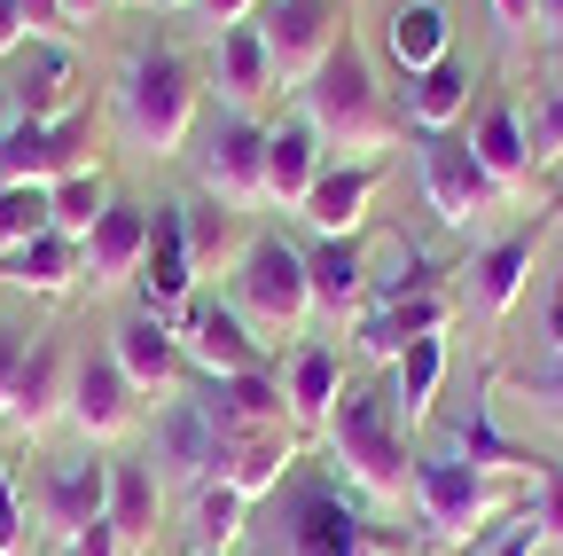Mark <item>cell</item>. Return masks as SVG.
Returning <instances> with one entry per match:
<instances>
[{"label":"cell","instance_id":"obj_1","mask_svg":"<svg viewBox=\"0 0 563 556\" xmlns=\"http://www.w3.org/2000/svg\"><path fill=\"white\" fill-rule=\"evenodd\" d=\"M321 432H329V455L344 462V478L361 486V494H376V502H399V494H407V470H415V462H407V424H399L391 392L344 384Z\"/></svg>","mask_w":563,"mask_h":556},{"label":"cell","instance_id":"obj_2","mask_svg":"<svg viewBox=\"0 0 563 556\" xmlns=\"http://www.w3.org/2000/svg\"><path fill=\"white\" fill-rule=\"evenodd\" d=\"M298 110L313 118L321 150L376 157V150L391 142V110H384V95H376V79H368V55L352 47V40H336V47L321 55V72L298 87Z\"/></svg>","mask_w":563,"mask_h":556},{"label":"cell","instance_id":"obj_3","mask_svg":"<svg viewBox=\"0 0 563 556\" xmlns=\"http://www.w3.org/2000/svg\"><path fill=\"white\" fill-rule=\"evenodd\" d=\"M196 126V72L180 47H141L118 72V133L141 157H173Z\"/></svg>","mask_w":563,"mask_h":556},{"label":"cell","instance_id":"obj_4","mask_svg":"<svg viewBox=\"0 0 563 556\" xmlns=\"http://www.w3.org/2000/svg\"><path fill=\"white\" fill-rule=\"evenodd\" d=\"M407 494H415V517H422V533H431V541H470L485 517L509 510V486L493 478V470H477V462H462L454 447L415 455Z\"/></svg>","mask_w":563,"mask_h":556},{"label":"cell","instance_id":"obj_5","mask_svg":"<svg viewBox=\"0 0 563 556\" xmlns=\"http://www.w3.org/2000/svg\"><path fill=\"white\" fill-rule=\"evenodd\" d=\"M235 314L266 321V329H298L313 314V274H306V251L282 243V236H251L243 259H235Z\"/></svg>","mask_w":563,"mask_h":556},{"label":"cell","instance_id":"obj_6","mask_svg":"<svg viewBox=\"0 0 563 556\" xmlns=\"http://www.w3.org/2000/svg\"><path fill=\"white\" fill-rule=\"evenodd\" d=\"M235 432L220 424V407H211V392L196 384V392H173L165 407H157V462L173 470V478H188V486H220L228 470H235Z\"/></svg>","mask_w":563,"mask_h":556},{"label":"cell","instance_id":"obj_7","mask_svg":"<svg viewBox=\"0 0 563 556\" xmlns=\"http://www.w3.org/2000/svg\"><path fill=\"white\" fill-rule=\"evenodd\" d=\"M415 173H422V204H431L446 228H470L477 212L501 204V181L477 165L470 133H415Z\"/></svg>","mask_w":563,"mask_h":556},{"label":"cell","instance_id":"obj_8","mask_svg":"<svg viewBox=\"0 0 563 556\" xmlns=\"http://www.w3.org/2000/svg\"><path fill=\"white\" fill-rule=\"evenodd\" d=\"M282 541H290V556H376V525L368 510L344 494L336 478H306L290 510H282Z\"/></svg>","mask_w":563,"mask_h":556},{"label":"cell","instance_id":"obj_9","mask_svg":"<svg viewBox=\"0 0 563 556\" xmlns=\"http://www.w3.org/2000/svg\"><path fill=\"white\" fill-rule=\"evenodd\" d=\"M196 181H203V196L235 204V212L266 204V126L251 110H228L203 133V150H196Z\"/></svg>","mask_w":563,"mask_h":556},{"label":"cell","instance_id":"obj_10","mask_svg":"<svg viewBox=\"0 0 563 556\" xmlns=\"http://www.w3.org/2000/svg\"><path fill=\"white\" fill-rule=\"evenodd\" d=\"M173 337H180V361H188V369H203L211 384L266 369V337H251V329H243V314H235V306H220V298H188V306H180V321H173Z\"/></svg>","mask_w":563,"mask_h":556},{"label":"cell","instance_id":"obj_11","mask_svg":"<svg viewBox=\"0 0 563 556\" xmlns=\"http://www.w3.org/2000/svg\"><path fill=\"white\" fill-rule=\"evenodd\" d=\"M79 142H87V110L0 126V188H55L63 173H79Z\"/></svg>","mask_w":563,"mask_h":556},{"label":"cell","instance_id":"obj_12","mask_svg":"<svg viewBox=\"0 0 563 556\" xmlns=\"http://www.w3.org/2000/svg\"><path fill=\"white\" fill-rule=\"evenodd\" d=\"M258 40L274 63V87H306L321 72V55L336 47V0H266Z\"/></svg>","mask_w":563,"mask_h":556},{"label":"cell","instance_id":"obj_13","mask_svg":"<svg viewBox=\"0 0 563 556\" xmlns=\"http://www.w3.org/2000/svg\"><path fill=\"white\" fill-rule=\"evenodd\" d=\"M141 314L180 321L196 291V243H188V204H150V251H141Z\"/></svg>","mask_w":563,"mask_h":556},{"label":"cell","instance_id":"obj_14","mask_svg":"<svg viewBox=\"0 0 563 556\" xmlns=\"http://www.w3.org/2000/svg\"><path fill=\"white\" fill-rule=\"evenodd\" d=\"M454 314L446 291H415V298H376L361 306V321H352V345H361V361H399L415 337H439Z\"/></svg>","mask_w":563,"mask_h":556},{"label":"cell","instance_id":"obj_15","mask_svg":"<svg viewBox=\"0 0 563 556\" xmlns=\"http://www.w3.org/2000/svg\"><path fill=\"white\" fill-rule=\"evenodd\" d=\"M63 392H70V353H63L55 337H32V353H24L9 400H0V424L24 432V439H40L55 415H63Z\"/></svg>","mask_w":563,"mask_h":556},{"label":"cell","instance_id":"obj_16","mask_svg":"<svg viewBox=\"0 0 563 556\" xmlns=\"http://www.w3.org/2000/svg\"><path fill=\"white\" fill-rule=\"evenodd\" d=\"M110 361H118V377H125L133 392H173V384L188 377L180 337H173V321H157V314H125V321L110 329Z\"/></svg>","mask_w":563,"mask_h":556},{"label":"cell","instance_id":"obj_17","mask_svg":"<svg viewBox=\"0 0 563 556\" xmlns=\"http://www.w3.org/2000/svg\"><path fill=\"white\" fill-rule=\"evenodd\" d=\"M40 517L70 541L79 525L110 517V462L102 455H70V462H47L40 470Z\"/></svg>","mask_w":563,"mask_h":556},{"label":"cell","instance_id":"obj_18","mask_svg":"<svg viewBox=\"0 0 563 556\" xmlns=\"http://www.w3.org/2000/svg\"><path fill=\"white\" fill-rule=\"evenodd\" d=\"M63 415L79 424L87 439H118L133 424V384L118 377L110 353H79L70 361V392H63Z\"/></svg>","mask_w":563,"mask_h":556},{"label":"cell","instance_id":"obj_19","mask_svg":"<svg viewBox=\"0 0 563 556\" xmlns=\"http://www.w3.org/2000/svg\"><path fill=\"white\" fill-rule=\"evenodd\" d=\"M376 181H384V165L376 157H344V165H321V181L306 188V228L313 236H352L368 220V204H376Z\"/></svg>","mask_w":563,"mask_h":556},{"label":"cell","instance_id":"obj_20","mask_svg":"<svg viewBox=\"0 0 563 556\" xmlns=\"http://www.w3.org/2000/svg\"><path fill=\"white\" fill-rule=\"evenodd\" d=\"M16 110L24 118H70L79 110V55H70V40H24L16 47Z\"/></svg>","mask_w":563,"mask_h":556},{"label":"cell","instance_id":"obj_21","mask_svg":"<svg viewBox=\"0 0 563 556\" xmlns=\"http://www.w3.org/2000/svg\"><path fill=\"white\" fill-rule=\"evenodd\" d=\"M79 251H87V283H95V291H110V283H125V274H141V251H150V204L110 196V212L95 220V236H87Z\"/></svg>","mask_w":563,"mask_h":556},{"label":"cell","instance_id":"obj_22","mask_svg":"<svg viewBox=\"0 0 563 556\" xmlns=\"http://www.w3.org/2000/svg\"><path fill=\"white\" fill-rule=\"evenodd\" d=\"M313 181H321V133H313L306 110H290L282 126H266V204L298 212Z\"/></svg>","mask_w":563,"mask_h":556},{"label":"cell","instance_id":"obj_23","mask_svg":"<svg viewBox=\"0 0 563 556\" xmlns=\"http://www.w3.org/2000/svg\"><path fill=\"white\" fill-rule=\"evenodd\" d=\"M0 283L32 291V298H63L70 283H87V251H79V236L47 228V236L16 243V251H0Z\"/></svg>","mask_w":563,"mask_h":556},{"label":"cell","instance_id":"obj_24","mask_svg":"<svg viewBox=\"0 0 563 556\" xmlns=\"http://www.w3.org/2000/svg\"><path fill=\"white\" fill-rule=\"evenodd\" d=\"M336 392H344V361H336V345L306 337L298 353L282 361V400H290V424H298V432H321V424H329V407H336Z\"/></svg>","mask_w":563,"mask_h":556},{"label":"cell","instance_id":"obj_25","mask_svg":"<svg viewBox=\"0 0 563 556\" xmlns=\"http://www.w3.org/2000/svg\"><path fill=\"white\" fill-rule=\"evenodd\" d=\"M384 55L399 63V72H431V63L454 55V17H446V0H399V9L384 17Z\"/></svg>","mask_w":563,"mask_h":556},{"label":"cell","instance_id":"obj_26","mask_svg":"<svg viewBox=\"0 0 563 556\" xmlns=\"http://www.w3.org/2000/svg\"><path fill=\"white\" fill-rule=\"evenodd\" d=\"M470 150H477V165H485L493 181H501V196H517V188L532 181V133H525V118H517L509 95H493V102L477 110Z\"/></svg>","mask_w":563,"mask_h":556},{"label":"cell","instance_id":"obj_27","mask_svg":"<svg viewBox=\"0 0 563 556\" xmlns=\"http://www.w3.org/2000/svg\"><path fill=\"white\" fill-rule=\"evenodd\" d=\"M532 251H540V236H501V243H485V251L470 259V298H477L485 321H509V306L525 298Z\"/></svg>","mask_w":563,"mask_h":556},{"label":"cell","instance_id":"obj_28","mask_svg":"<svg viewBox=\"0 0 563 556\" xmlns=\"http://www.w3.org/2000/svg\"><path fill=\"white\" fill-rule=\"evenodd\" d=\"M306 274H313V306L321 314H361L368 306V259H361L352 236H313Z\"/></svg>","mask_w":563,"mask_h":556},{"label":"cell","instance_id":"obj_29","mask_svg":"<svg viewBox=\"0 0 563 556\" xmlns=\"http://www.w3.org/2000/svg\"><path fill=\"white\" fill-rule=\"evenodd\" d=\"M470 63L462 55H446V63H431V72H415L407 79V126L415 133H454V118H470Z\"/></svg>","mask_w":563,"mask_h":556},{"label":"cell","instance_id":"obj_30","mask_svg":"<svg viewBox=\"0 0 563 556\" xmlns=\"http://www.w3.org/2000/svg\"><path fill=\"white\" fill-rule=\"evenodd\" d=\"M211 79H220L228 110H251V102L274 87V63H266L258 24H228V32H220V47H211Z\"/></svg>","mask_w":563,"mask_h":556},{"label":"cell","instance_id":"obj_31","mask_svg":"<svg viewBox=\"0 0 563 556\" xmlns=\"http://www.w3.org/2000/svg\"><path fill=\"white\" fill-rule=\"evenodd\" d=\"M439 384H446V329H439V337H415L407 353L391 361V407H399V424H407V432L422 424V415H431Z\"/></svg>","mask_w":563,"mask_h":556},{"label":"cell","instance_id":"obj_32","mask_svg":"<svg viewBox=\"0 0 563 556\" xmlns=\"http://www.w3.org/2000/svg\"><path fill=\"white\" fill-rule=\"evenodd\" d=\"M157 510H165L157 470H150V462H133V455H110V525L125 533V548L157 533Z\"/></svg>","mask_w":563,"mask_h":556},{"label":"cell","instance_id":"obj_33","mask_svg":"<svg viewBox=\"0 0 563 556\" xmlns=\"http://www.w3.org/2000/svg\"><path fill=\"white\" fill-rule=\"evenodd\" d=\"M454 455L462 462H477V470H540V455H525V447H509L501 432H493V400L485 392H470V407L454 415Z\"/></svg>","mask_w":563,"mask_h":556},{"label":"cell","instance_id":"obj_34","mask_svg":"<svg viewBox=\"0 0 563 556\" xmlns=\"http://www.w3.org/2000/svg\"><path fill=\"white\" fill-rule=\"evenodd\" d=\"M47 196H55V228H63V236H79V243H87V236H95V220L110 212V181H102L95 165L63 173V181H55Z\"/></svg>","mask_w":563,"mask_h":556},{"label":"cell","instance_id":"obj_35","mask_svg":"<svg viewBox=\"0 0 563 556\" xmlns=\"http://www.w3.org/2000/svg\"><path fill=\"white\" fill-rule=\"evenodd\" d=\"M290 462H298V447H290V439H274V432H266V439H243V447H235L228 486H235L243 502H258V494H274V486H282V470H290Z\"/></svg>","mask_w":563,"mask_h":556},{"label":"cell","instance_id":"obj_36","mask_svg":"<svg viewBox=\"0 0 563 556\" xmlns=\"http://www.w3.org/2000/svg\"><path fill=\"white\" fill-rule=\"evenodd\" d=\"M55 228V196L47 188H0V251H16Z\"/></svg>","mask_w":563,"mask_h":556},{"label":"cell","instance_id":"obj_37","mask_svg":"<svg viewBox=\"0 0 563 556\" xmlns=\"http://www.w3.org/2000/svg\"><path fill=\"white\" fill-rule=\"evenodd\" d=\"M243 494H235V486L220 478V486H203V502H196V548H228L235 533H243Z\"/></svg>","mask_w":563,"mask_h":556},{"label":"cell","instance_id":"obj_38","mask_svg":"<svg viewBox=\"0 0 563 556\" xmlns=\"http://www.w3.org/2000/svg\"><path fill=\"white\" fill-rule=\"evenodd\" d=\"M540 510H509V533H493V541H470V556H540Z\"/></svg>","mask_w":563,"mask_h":556},{"label":"cell","instance_id":"obj_39","mask_svg":"<svg viewBox=\"0 0 563 556\" xmlns=\"http://www.w3.org/2000/svg\"><path fill=\"white\" fill-rule=\"evenodd\" d=\"M0 556H24V494H16L9 462H0Z\"/></svg>","mask_w":563,"mask_h":556},{"label":"cell","instance_id":"obj_40","mask_svg":"<svg viewBox=\"0 0 563 556\" xmlns=\"http://www.w3.org/2000/svg\"><path fill=\"white\" fill-rule=\"evenodd\" d=\"M525 400H532V407H548V415H563V345H555V353L525 377Z\"/></svg>","mask_w":563,"mask_h":556},{"label":"cell","instance_id":"obj_41","mask_svg":"<svg viewBox=\"0 0 563 556\" xmlns=\"http://www.w3.org/2000/svg\"><path fill=\"white\" fill-rule=\"evenodd\" d=\"M540 533L563 541V462H548V455H540Z\"/></svg>","mask_w":563,"mask_h":556},{"label":"cell","instance_id":"obj_42","mask_svg":"<svg viewBox=\"0 0 563 556\" xmlns=\"http://www.w3.org/2000/svg\"><path fill=\"white\" fill-rule=\"evenodd\" d=\"M548 157H563V87L548 95V110L532 126V165H548Z\"/></svg>","mask_w":563,"mask_h":556},{"label":"cell","instance_id":"obj_43","mask_svg":"<svg viewBox=\"0 0 563 556\" xmlns=\"http://www.w3.org/2000/svg\"><path fill=\"white\" fill-rule=\"evenodd\" d=\"M63 548H70V556H125V533H118L110 517H95V525H79V533H70Z\"/></svg>","mask_w":563,"mask_h":556},{"label":"cell","instance_id":"obj_44","mask_svg":"<svg viewBox=\"0 0 563 556\" xmlns=\"http://www.w3.org/2000/svg\"><path fill=\"white\" fill-rule=\"evenodd\" d=\"M16 9H24L32 40H70V9H63V0H16Z\"/></svg>","mask_w":563,"mask_h":556},{"label":"cell","instance_id":"obj_45","mask_svg":"<svg viewBox=\"0 0 563 556\" xmlns=\"http://www.w3.org/2000/svg\"><path fill=\"white\" fill-rule=\"evenodd\" d=\"M24 353H32V337H24L16 321H0V400H9V384H16V369H24Z\"/></svg>","mask_w":563,"mask_h":556},{"label":"cell","instance_id":"obj_46","mask_svg":"<svg viewBox=\"0 0 563 556\" xmlns=\"http://www.w3.org/2000/svg\"><path fill=\"white\" fill-rule=\"evenodd\" d=\"M32 40V24H24V9H16V0H0V55H16Z\"/></svg>","mask_w":563,"mask_h":556},{"label":"cell","instance_id":"obj_47","mask_svg":"<svg viewBox=\"0 0 563 556\" xmlns=\"http://www.w3.org/2000/svg\"><path fill=\"white\" fill-rule=\"evenodd\" d=\"M196 9H203L211 24L228 32V24H251V9H258V0H196Z\"/></svg>","mask_w":563,"mask_h":556},{"label":"cell","instance_id":"obj_48","mask_svg":"<svg viewBox=\"0 0 563 556\" xmlns=\"http://www.w3.org/2000/svg\"><path fill=\"white\" fill-rule=\"evenodd\" d=\"M493 17H501V32H525L540 17V0H493Z\"/></svg>","mask_w":563,"mask_h":556},{"label":"cell","instance_id":"obj_49","mask_svg":"<svg viewBox=\"0 0 563 556\" xmlns=\"http://www.w3.org/2000/svg\"><path fill=\"white\" fill-rule=\"evenodd\" d=\"M548 329H555V345H563V274H555V298H548Z\"/></svg>","mask_w":563,"mask_h":556},{"label":"cell","instance_id":"obj_50","mask_svg":"<svg viewBox=\"0 0 563 556\" xmlns=\"http://www.w3.org/2000/svg\"><path fill=\"white\" fill-rule=\"evenodd\" d=\"M16 118H24V110H16V95H9V87H0V126H16Z\"/></svg>","mask_w":563,"mask_h":556},{"label":"cell","instance_id":"obj_51","mask_svg":"<svg viewBox=\"0 0 563 556\" xmlns=\"http://www.w3.org/2000/svg\"><path fill=\"white\" fill-rule=\"evenodd\" d=\"M548 32H555V40H563V0H548Z\"/></svg>","mask_w":563,"mask_h":556},{"label":"cell","instance_id":"obj_52","mask_svg":"<svg viewBox=\"0 0 563 556\" xmlns=\"http://www.w3.org/2000/svg\"><path fill=\"white\" fill-rule=\"evenodd\" d=\"M165 9H196V0H165Z\"/></svg>","mask_w":563,"mask_h":556},{"label":"cell","instance_id":"obj_53","mask_svg":"<svg viewBox=\"0 0 563 556\" xmlns=\"http://www.w3.org/2000/svg\"><path fill=\"white\" fill-rule=\"evenodd\" d=\"M196 556H228V548H196Z\"/></svg>","mask_w":563,"mask_h":556}]
</instances>
